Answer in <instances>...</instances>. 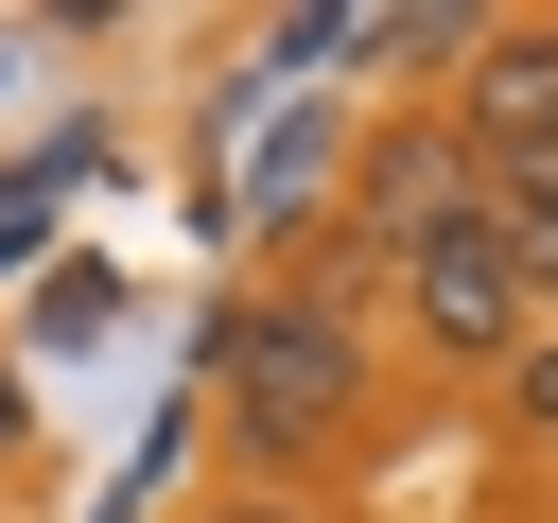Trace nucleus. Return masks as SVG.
<instances>
[{"label": "nucleus", "mask_w": 558, "mask_h": 523, "mask_svg": "<svg viewBox=\"0 0 558 523\" xmlns=\"http://www.w3.org/2000/svg\"><path fill=\"white\" fill-rule=\"evenodd\" d=\"M488 244L523 262V296H558V157H523V174H488Z\"/></svg>", "instance_id": "nucleus-5"}, {"label": "nucleus", "mask_w": 558, "mask_h": 523, "mask_svg": "<svg viewBox=\"0 0 558 523\" xmlns=\"http://www.w3.org/2000/svg\"><path fill=\"white\" fill-rule=\"evenodd\" d=\"M506 418H523V436L558 453V331H523V366H506Z\"/></svg>", "instance_id": "nucleus-6"}, {"label": "nucleus", "mask_w": 558, "mask_h": 523, "mask_svg": "<svg viewBox=\"0 0 558 523\" xmlns=\"http://www.w3.org/2000/svg\"><path fill=\"white\" fill-rule=\"evenodd\" d=\"M453 157H471V174L558 157V17H488V35H471V70H453Z\"/></svg>", "instance_id": "nucleus-4"}, {"label": "nucleus", "mask_w": 558, "mask_h": 523, "mask_svg": "<svg viewBox=\"0 0 558 523\" xmlns=\"http://www.w3.org/2000/svg\"><path fill=\"white\" fill-rule=\"evenodd\" d=\"M17 453H35V384L0 366V471H17Z\"/></svg>", "instance_id": "nucleus-8"}, {"label": "nucleus", "mask_w": 558, "mask_h": 523, "mask_svg": "<svg viewBox=\"0 0 558 523\" xmlns=\"http://www.w3.org/2000/svg\"><path fill=\"white\" fill-rule=\"evenodd\" d=\"M366 349H349V314L331 296H244L227 331H209V401H227V436H244V471L262 488H314L349 436H366Z\"/></svg>", "instance_id": "nucleus-1"}, {"label": "nucleus", "mask_w": 558, "mask_h": 523, "mask_svg": "<svg viewBox=\"0 0 558 523\" xmlns=\"http://www.w3.org/2000/svg\"><path fill=\"white\" fill-rule=\"evenodd\" d=\"M401 314H418V366H471V384H506L523 366V331H541V296H523V262L471 227V244H436L418 279H401Z\"/></svg>", "instance_id": "nucleus-3"}, {"label": "nucleus", "mask_w": 558, "mask_h": 523, "mask_svg": "<svg viewBox=\"0 0 558 523\" xmlns=\"http://www.w3.org/2000/svg\"><path fill=\"white\" fill-rule=\"evenodd\" d=\"M192 523H331V506H314V488H209Z\"/></svg>", "instance_id": "nucleus-7"}, {"label": "nucleus", "mask_w": 558, "mask_h": 523, "mask_svg": "<svg viewBox=\"0 0 558 523\" xmlns=\"http://www.w3.org/2000/svg\"><path fill=\"white\" fill-rule=\"evenodd\" d=\"M349 227H366V262H384V279H418L436 244H471V227H488V174L453 157V122H384V139L349 157Z\"/></svg>", "instance_id": "nucleus-2"}]
</instances>
